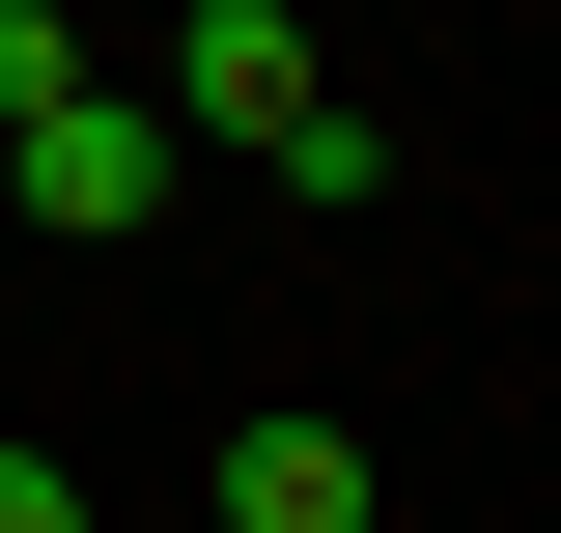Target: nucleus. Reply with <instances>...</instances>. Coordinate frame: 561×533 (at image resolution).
<instances>
[{
	"instance_id": "obj_1",
	"label": "nucleus",
	"mask_w": 561,
	"mask_h": 533,
	"mask_svg": "<svg viewBox=\"0 0 561 533\" xmlns=\"http://www.w3.org/2000/svg\"><path fill=\"white\" fill-rule=\"evenodd\" d=\"M169 113H197V140H253V169H280V140L337 113V57H309L280 0H197V29H169Z\"/></svg>"
},
{
	"instance_id": "obj_2",
	"label": "nucleus",
	"mask_w": 561,
	"mask_h": 533,
	"mask_svg": "<svg viewBox=\"0 0 561 533\" xmlns=\"http://www.w3.org/2000/svg\"><path fill=\"white\" fill-rule=\"evenodd\" d=\"M140 197H169V113H140V84H84V113L0 140V225H140Z\"/></svg>"
},
{
	"instance_id": "obj_3",
	"label": "nucleus",
	"mask_w": 561,
	"mask_h": 533,
	"mask_svg": "<svg viewBox=\"0 0 561 533\" xmlns=\"http://www.w3.org/2000/svg\"><path fill=\"white\" fill-rule=\"evenodd\" d=\"M197 533H393V477H365L337 421H225V477H197Z\"/></svg>"
},
{
	"instance_id": "obj_4",
	"label": "nucleus",
	"mask_w": 561,
	"mask_h": 533,
	"mask_svg": "<svg viewBox=\"0 0 561 533\" xmlns=\"http://www.w3.org/2000/svg\"><path fill=\"white\" fill-rule=\"evenodd\" d=\"M28 113H84V29H57V0H0V140H28Z\"/></svg>"
},
{
	"instance_id": "obj_5",
	"label": "nucleus",
	"mask_w": 561,
	"mask_h": 533,
	"mask_svg": "<svg viewBox=\"0 0 561 533\" xmlns=\"http://www.w3.org/2000/svg\"><path fill=\"white\" fill-rule=\"evenodd\" d=\"M0 533H84V477H57V450H28V421H0Z\"/></svg>"
}]
</instances>
